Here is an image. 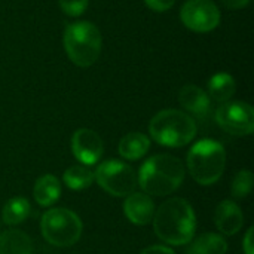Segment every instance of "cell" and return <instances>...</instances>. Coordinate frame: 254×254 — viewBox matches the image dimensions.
I'll return each instance as SVG.
<instances>
[{"mask_svg": "<svg viewBox=\"0 0 254 254\" xmlns=\"http://www.w3.org/2000/svg\"><path fill=\"white\" fill-rule=\"evenodd\" d=\"M179 101L188 112H190L196 116L207 115L211 107V100H210L208 94L195 85L183 86L179 92Z\"/></svg>", "mask_w": 254, "mask_h": 254, "instance_id": "4fadbf2b", "label": "cell"}, {"mask_svg": "<svg viewBox=\"0 0 254 254\" xmlns=\"http://www.w3.org/2000/svg\"><path fill=\"white\" fill-rule=\"evenodd\" d=\"M150 149V140L143 132H129L119 141V155L128 161L143 158Z\"/></svg>", "mask_w": 254, "mask_h": 254, "instance_id": "2e32d148", "label": "cell"}, {"mask_svg": "<svg viewBox=\"0 0 254 254\" xmlns=\"http://www.w3.org/2000/svg\"><path fill=\"white\" fill-rule=\"evenodd\" d=\"M253 228H250L244 237V243H243V249H244V253L246 254H253Z\"/></svg>", "mask_w": 254, "mask_h": 254, "instance_id": "d4e9b609", "label": "cell"}, {"mask_svg": "<svg viewBox=\"0 0 254 254\" xmlns=\"http://www.w3.org/2000/svg\"><path fill=\"white\" fill-rule=\"evenodd\" d=\"M33 195L40 207H51L58 201L61 195V183L55 176L45 174L37 179L33 189Z\"/></svg>", "mask_w": 254, "mask_h": 254, "instance_id": "5bb4252c", "label": "cell"}, {"mask_svg": "<svg viewBox=\"0 0 254 254\" xmlns=\"http://www.w3.org/2000/svg\"><path fill=\"white\" fill-rule=\"evenodd\" d=\"M250 0H222V3L229 9H241L244 7Z\"/></svg>", "mask_w": 254, "mask_h": 254, "instance_id": "484cf974", "label": "cell"}, {"mask_svg": "<svg viewBox=\"0 0 254 254\" xmlns=\"http://www.w3.org/2000/svg\"><path fill=\"white\" fill-rule=\"evenodd\" d=\"M140 254H176L170 247L165 246H150L147 249H144Z\"/></svg>", "mask_w": 254, "mask_h": 254, "instance_id": "cb8c5ba5", "label": "cell"}, {"mask_svg": "<svg viewBox=\"0 0 254 254\" xmlns=\"http://www.w3.org/2000/svg\"><path fill=\"white\" fill-rule=\"evenodd\" d=\"M228 243L219 234H204L192 243L188 254H226Z\"/></svg>", "mask_w": 254, "mask_h": 254, "instance_id": "e0dca14e", "label": "cell"}, {"mask_svg": "<svg viewBox=\"0 0 254 254\" xmlns=\"http://www.w3.org/2000/svg\"><path fill=\"white\" fill-rule=\"evenodd\" d=\"M40 229L49 244L55 247H71L82 235V222L71 210L52 208L42 216Z\"/></svg>", "mask_w": 254, "mask_h": 254, "instance_id": "8992f818", "label": "cell"}, {"mask_svg": "<svg viewBox=\"0 0 254 254\" xmlns=\"http://www.w3.org/2000/svg\"><path fill=\"white\" fill-rule=\"evenodd\" d=\"M186 162L192 179L202 186H210L214 185L225 171L226 152L216 140H199L189 150Z\"/></svg>", "mask_w": 254, "mask_h": 254, "instance_id": "3957f363", "label": "cell"}, {"mask_svg": "<svg viewBox=\"0 0 254 254\" xmlns=\"http://www.w3.org/2000/svg\"><path fill=\"white\" fill-rule=\"evenodd\" d=\"M155 234L167 244L185 246L192 241L196 229V217L192 205L183 198L165 201L153 214Z\"/></svg>", "mask_w": 254, "mask_h": 254, "instance_id": "6da1fadb", "label": "cell"}, {"mask_svg": "<svg viewBox=\"0 0 254 254\" xmlns=\"http://www.w3.org/2000/svg\"><path fill=\"white\" fill-rule=\"evenodd\" d=\"M235 80L228 73H217L208 82V97L219 103H226L235 94Z\"/></svg>", "mask_w": 254, "mask_h": 254, "instance_id": "ac0fdd59", "label": "cell"}, {"mask_svg": "<svg viewBox=\"0 0 254 254\" xmlns=\"http://www.w3.org/2000/svg\"><path fill=\"white\" fill-rule=\"evenodd\" d=\"M180 19L189 30L207 33L220 24V10L211 0H188L182 6Z\"/></svg>", "mask_w": 254, "mask_h": 254, "instance_id": "9c48e42d", "label": "cell"}, {"mask_svg": "<svg viewBox=\"0 0 254 254\" xmlns=\"http://www.w3.org/2000/svg\"><path fill=\"white\" fill-rule=\"evenodd\" d=\"M63 12L70 16H79L88 6V0H58Z\"/></svg>", "mask_w": 254, "mask_h": 254, "instance_id": "7402d4cb", "label": "cell"}, {"mask_svg": "<svg viewBox=\"0 0 254 254\" xmlns=\"http://www.w3.org/2000/svg\"><path fill=\"white\" fill-rule=\"evenodd\" d=\"M0 254H33L31 238L18 229H7L0 234Z\"/></svg>", "mask_w": 254, "mask_h": 254, "instance_id": "9a60e30c", "label": "cell"}, {"mask_svg": "<svg viewBox=\"0 0 254 254\" xmlns=\"http://www.w3.org/2000/svg\"><path fill=\"white\" fill-rule=\"evenodd\" d=\"M30 214V202L22 198V196H16L9 199L1 211V219L6 225L9 226H15L22 223Z\"/></svg>", "mask_w": 254, "mask_h": 254, "instance_id": "d6986e66", "label": "cell"}, {"mask_svg": "<svg viewBox=\"0 0 254 254\" xmlns=\"http://www.w3.org/2000/svg\"><path fill=\"white\" fill-rule=\"evenodd\" d=\"M124 213L131 223L137 226H144L153 219L155 204L149 195L141 192H132L127 196L124 202Z\"/></svg>", "mask_w": 254, "mask_h": 254, "instance_id": "8fae6325", "label": "cell"}, {"mask_svg": "<svg viewBox=\"0 0 254 254\" xmlns=\"http://www.w3.org/2000/svg\"><path fill=\"white\" fill-rule=\"evenodd\" d=\"M149 131L156 143L167 147H182L195 138L196 124L188 113L168 109L152 118Z\"/></svg>", "mask_w": 254, "mask_h": 254, "instance_id": "277c9868", "label": "cell"}, {"mask_svg": "<svg viewBox=\"0 0 254 254\" xmlns=\"http://www.w3.org/2000/svg\"><path fill=\"white\" fill-rule=\"evenodd\" d=\"M253 189V173L250 170H241L238 174L234 177L232 182V195L238 199L246 198L250 195Z\"/></svg>", "mask_w": 254, "mask_h": 254, "instance_id": "44dd1931", "label": "cell"}, {"mask_svg": "<svg viewBox=\"0 0 254 254\" xmlns=\"http://www.w3.org/2000/svg\"><path fill=\"white\" fill-rule=\"evenodd\" d=\"M71 152L83 165H94L103 156V141L95 131L80 128L71 137Z\"/></svg>", "mask_w": 254, "mask_h": 254, "instance_id": "30bf717a", "label": "cell"}, {"mask_svg": "<svg viewBox=\"0 0 254 254\" xmlns=\"http://www.w3.org/2000/svg\"><path fill=\"white\" fill-rule=\"evenodd\" d=\"M63 40L68 58L79 67H89L100 57L101 33L92 22H71L64 31Z\"/></svg>", "mask_w": 254, "mask_h": 254, "instance_id": "5b68a950", "label": "cell"}, {"mask_svg": "<svg viewBox=\"0 0 254 254\" xmlns=\"http://www.w3.org/2000/svg\"><path fill=\"white\" fill-rule=\"evenodd\" d=\"M185 180L183 162L171 155H156L147 159L137 176V183L152 196H167L176 192Z\"/></svg>", "mask_w": 254, "mask_h": 254, "instance_id": "7a4b0ae2", "label": "cell"}, {"mask_svg": "<svg viewBox=\"0 0 254 254\" xmlns=\"http://www.w3.org/2000/svg\"><path fill=\"white\" fill-rule=\"evenodd\" d=\"M144 1H146V4L152 10H155V12H165V10H168L174 4L176 0H144Z\"/></svg>", "mask_w": 254, "mask_h": 254, "instance_id": "603a6c76", "label": "cell"}, {"mask_svg": "<svg viewBox=\"0 0 254 254\" xmlns=\"http://www.w3.org/2000/svg\"><path fill=\"white\" fill-rule=\"evenodd\" d=\"M94 177L107 193L118 198L128 196L135 190L138 185L134 168L118 159H109L101 162L95 170Z\"/></svg>", "mask_w": 254, "mask_h": 254, "instance_id": "52a82bcc", "label": "cell"}, {"mask_svg": "<svg viewBox=\"0 0 254 254\" xmlns=\"http://www.w3.org/2000/svg\"><path fill=\"white\" fill-rule=\"evenodd\" d=\"M214 223L217 229L225 235H235L244 225L243 210L231 199L222 201L214 213Z\"/></svg>", "mask_w": 254, "mask_h": 254, "instance_id": "7c38bea8", "label": "cell"}, {"mask_svg": "<svg viewBox=\"0 0 254 254\" xmlns=\"http://www.w3.org/2000/svg\"><path fill=\"white\" fill-rule=\"evenodd\" d=\"M217 124L232 135H249L254 131L253 107L243 101H226L216 112Z\"/></svg>", "mask_w": 254, "mask_h": 254, "instance_id": "ba28073f", "label": "cell"}, {"mask_svg": "<svg viewBox=\"0 0 254 254\" xmlns=\"http://www.w3.org/2000/svg\"><path fill=\"white\" fill-rule=\"evenodd\" d=\"M64 183L67 188L73 190H83L89 188L95 177L94 173L86 167V165H73L64 173Z\"/></svg>", "mask_w": 254, "mask_h": 254, "instance_id": "ffe728a7", "label": "cell"}]
</instances>
